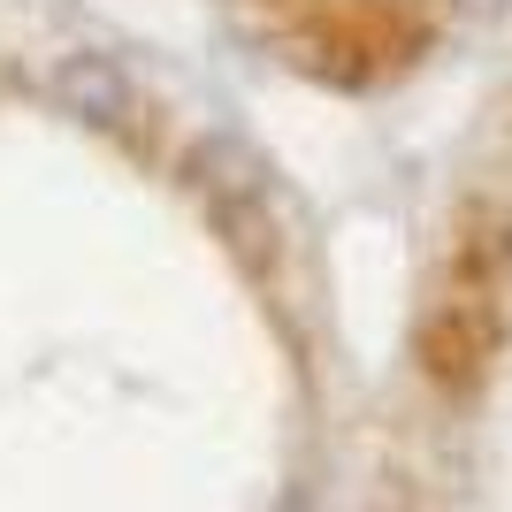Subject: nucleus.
Segmentation results:
<instances>
[{
  "label": "nucleus",
  "instance_id": "obj_1",
  "mask_svg": "<svg viewBox=\"0 0 512 512\" xmlns=\"http://www.w3.org/2000/svg\"><path fill=\"white\" fill-rule=\"evenodd\" d=\"M54 92H62L77 115H92V123H123V115H130V85H123V69L100 62V54H69V62L54 69Z\"/></svg>",
  "mask_w": 512,
  "mask_h": 512
}]
</instances>
